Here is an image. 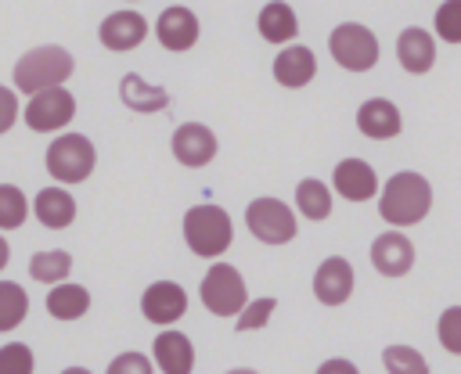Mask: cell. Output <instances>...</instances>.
Returning a JSON list of instances; mask_svg holds the SVG:
<instances>
[{
	"instance_id": "cell-1",
	"label": "cell",
	"mask_w": 461,
	"mask_h": 374,
	"mask_svg": "<svg viewBox=\"0 0 461 374\" xmlns=\"http://www.w3.org/2000/svg\"><path fill=\"white\" fill-rule=\"evenodd\" d=\"M432 209V187L421 173H396L378 198V216L393 227H411L421 223Z\"/></svg>"
},
{
	"instance_id": "cell-2",
	"label": "cell",
	"mask_w": 461,
	"mask_h": 374,
	"mask_svg": "<svg viewBox=\"0 0 461 374\" xmlns=\"http://www.w3.org/2000/svg\"><path fill=\"white\" fill-rule=\"evenodd\" d=\"M234 237V223L220 205H194L184 216V241L194 255L202 259H216L230 248Z\"/></svg>"
},
{
	"instance_id": "cell-3",
	"label": "cell",
	"mask_w": 461,
	"mask_h": 374,
	"mask_svg": "<svg viewBox=\"0 0 461 374\" xmlns=\"http://www.w3.org/2000/svg\"><path fill=\"white\" fill-rule=\"evenodd\" d=\"M72 68H76V61L65 47H32L14 65V86L25 90V94L61 86L72 76Z\"/></svg>"
},
{
	"instance_id": "cell-4",
	"label": "cell",
	"mask_w": 461,
	"mask_h": 374,
	"mask_svg": "<svg viewBox=\"0 0 461 374\" xmlns=\"http://www.w3.org/2000/svg\"><path fill=\"white\" fill-rule=\"evenodd\" d=\"M97 151L83 133H65L47 147V173L58 183H83L94 173Z\"/></svg>"
},
{
	"instance_id": "cell-5",
	"label": "cell",
	"mask_w": 461,
	"mask_h": 374,
	"mask_svg": "<svg viewBox=\"0 0 461 374\" xmlns=\"http://www.w3.org/2000/svg\"><path fill=\"white\" fill-rule=\"evenodd\" d=\"M249 302L245 280L230 263H212L202 277V306L212 316H238V309Z\"/></svg>"
},
{
	"instance_id": "cell-6",
	"label": "cell",
	"mask_w": 461,
	"mask_h": 374,
	"mask_svg": "<svg viewBox=\"0 0 461 374\" xmlns=\"http://www.w3.org/2000/svg\"><path fill=\"white\" fill-rule=\"evenodd\" d=\"M328 50H331V58H335L342 68H349V72H367V68L378 61V40H375V32H371L367 25H360V22H342V25H335V32L328 36Z\"/></svg>"
},
{
	"instance_id": "cell-7",
	"label": "cell",
	"mask_w": 461,
	"mask_h": 374,
	"mask_svg": "<svg viewBox=\"0 0 461 374\" xmlns=\"http://www.w3.org/2000/svg\"><path fill=\"white\" fill-rule=\"evenodd\" d=\"M72 115H76V97L61 86L36 90L25 104V126L36 129V133H54V129L68 126Z\"/></svg>"
},
{
	"instance_id": "cell-8",
	"label": "cell",
	"mask_w": 461,
	"mask_h": 374,
	"mask_svg": "<svg viewBox=\"0 0 461 374\" xmlns=\"http://www.w3.org/2000/svg\"><path fill=\"white\" fill-rule=\"evenodd\" d=\"M245 223L249 230L263 241V245H285L295 237V216L285 201L277 198H256L249 209H245Z\"/></svg>"
},
{
	"instance_id": "cell-9",
	"label": "cell",
	"mask_w": 461,
	"mask_h": 374,
	"mask_svg": "<svg viewBox=\"0 0 461 374\" xmlns=\"http://www.w3.org/2000/svg\"><path fill=\"white\" fill-rule=\"evenodd\" d=\"M173 158L180 162V165H187V169H198V165H205V162H212V155H216V137H212V129L209 126H202V122H184L176 133H173Z\"/></svg>"
},
{
	"instance_id": "cell-10",
	"label": "cell",
	"mask_w": 461,
	"mask_h": 374,
	"mask_svg": "<svg viewBox=\"0 0 461 374\" xmlns=\"http://www.w3.org/2000/svg\"><path fill=\"white\" fill-rule=\"evenodd\" d=\"M140 309H144V316L151 320V324H173V320H180L184 316V309H187V291L176 284V280H155L148 291H144V298H140Z\"/></svg>"
},
{
	"instance_id": "cell-11",
	"label": "cell",
	"mask_w": 461,
	"mask_h": 374,
	"mask_svg": "<svg viewBox=\"0 0 461 374\" xmlns=\"http://www.w3.org/2000/svg\"><path fill=\"white\" fill-rule=\"evenodd\" d=\"M371 266L385 277H403L414 266V245L407 241V234H378L371 245Z\"/></svg>"
},
{
	"instance_id": "cell-12",
	"label": "cell",
	"mask_w": 461,
	"mask_h": 374,
	"mask_svg": "<svg viewBox=\"0 0 461 374\" xmlns=\"http://www.w3.org/2000/svg\"><path fill=\"white\" fill-rule=\"evenodd\" d=\"M313 295L324 302V306H342L349 295H353V266L342 259V255H331L317 266L313 273Z\"/></svg>"
},
{
	"instance_id": "cell-13",
	"label": "cell",
	"mask_w": 461,
	"mask_h": 374,
	"mask_svg": "<svg viewBox=\"0 0 461 374\" xmlns=\"http://www.w3.org/2000/svg\"><path fill=\"white\" fill-rule=\"evenodd\" d=\"M97 36H101V43H104L108 50H133L137 43H144L148 22H144V14H137V11H115V14H108V18L101 22Z\"/></svg>"
},
{
	"instance_id": "cell-14",
	"label": "cell",
	"mask_w": 461,
	"mask_h": 374,
	"mask_svg": "<svg viewBox=\"0 0 461 374\" xmlns=\"http://www.w3.org/2000/svg\"><path fill=\"white\" fill-rule=\"evenodd\" d=\"M331 183H335V191H339L346 201H367V198H375V191H378V176H375V169H371L364 158H346V162H339L335 173H331Z\"/></svg>"
},
{
	"instance_id": "cell-15",
	"label": "cell",
	"mask_w": 461,
	"mask_h": 374,
	"mask_svg": "<svg viewBox=\"0 0 461 374\" xmlns=\"http://www.w3.org/2000/svg\"><path fill=\"white\" fill-rule=\"evenodd\" d=\"M155 36L166 50H191L198 40V18L187 7H166L155 22Z\"/></svg>"
},
{
	"instance_id": "cell-16",
	"label": "cell",
	"mask_w": 461,
	"mask_h": 374,
	"mask_svg": "<svg viewBox=\"0 0 461 374\" xmlns=\"http://www.w3.org/2000/svg\"><path fill=\"white\" fill-rule=\"evenodd\" d=\"M357 126H360V133L371 137V140H389V137L400 133L403 119H400V108H396L393 101H385V97H371V101L360 104V111H357Z\"/></svg>"
},
{
	"instance_id": "cell-17",
	"label": "cell",
	"mask_w": 461,
	"mask_h": 374,
	"mask_svg": "<svg viewBox=\"0 0 461 374\" xmlns=\"http://www.w3.org/2000/svg\"><path fill=\"white\" fill-rule=\"evenodd\" d=\"M313 72H317V58H313V50L310 47H285L277 58H274V79L281 83V86H288V90H299V86H306L310 79H313Z\"/></svg>"
},
{
	"instance_id": "cell-18",
	"label": "cell",
	"mask_w": 461,
	"mask_h": 374,
	"mask_svg": "<svg viewBox=\"0 0 461 374\" xmlns=\"http://www.w3.org/2000/svg\"><path fill=\"white\" fill-rule=\"evenodd\" d=\"M396 61L407 68V72H429L432 68V61H436V43H432V36L425 32V29H418V25H411V29H403L400 36H396Z\"/></svg>"
},
{
	"instance_id": "cell-19",
	"label": "cell",
	"mask_w": 461,
	"mask_h": 374,
	"mask_svg": "<svg viewBox=\"0 0 461 374\" xmlns=\"http://www.w3.org/2000/svg\"><path fill=\"white\" fill-rule=\"evenodd\" d=\"M155 363L162 367V374H191L194 367V349H191V338L180 334V331H162L155 338Z\"/></svg>"
},
{
	"instance_id": "cell-20",
	"label": "cell",
	"mask_w": 461,
	"mask_h": 374,
	"mask_svg": "<svg viewBox=\"0 0 461 374\" xmlns=\"http://www.w3.org/2000/svg\"><path fill=\"white\" fill-rule=\"evenodd\" d=\"M32 212H36V219H40L47 230H61V227H68V223L76 219V201H72V194L61 191V187H43V191L36 194V201H32Z\"/></svg>"
},
{
	"instance_id": "cell-21",
	"label": "cell",
	"mask_w": 461,
	"mask_h": 374,
	"mask_svg": "<svg viewBox=\"0 0 461 374\" xmlns=\"http://www.w3.org/2000/svg\"><path fill=\"white\" fill-rule=\"evenodd\" d=\"M119 97H122V104L130 108V111H162L166 104H169V94L162 90V86H151V83H144V76H137V72H126L122 76V83H119Z\"/></svg>"
},
{
	"instance_id": "cell-22",
	"label": "cell",
	"mask_w": 461,
	"mask_h": 374,
	"mask_svg": "<svg viewBox=\"0 0 461 374\" xmlns=\"http://www.w3.org/2000/svg\"><path fill=\"white\" fill-rule=\"evenodd\" d=\"M86 309H90V291L86 288L65 284V280L50 284V291H47V313L54 320H79Z\"/></svg>"
},
{
	"instance_id": "cell-23",
	"label": "cell",
	"mask_w": 461,
	"mask_h": 374,
	"mask_svg": "<svg viewBox=\"0 0 461 374\" xmlns=\"http://www.w3.org/2000/svg\"><path fill=\"white\" fill-rule=\"evenodd\" d=\"M259 32L263 40L270 43H288L295 32H299V22H295V11L281 0H270L263 11H259Z\"/></svg>"
},
{
	"instance_id": "cell-24",
	"label": "cell",
	"mask_w": 461,
	"mask_h": 374,
	"mask_svg": "<svg viewBox=\"0 0 461 374\" xmlns=\"http://www.w3.org/2000/svg\"><path fill=\"white\" fill-rule=\"evenodd\" d=\"M68 270H72V255L58 252V248L54 252H36L29 259V277L40 280V284H58V280L68 277Z\"/></svg>"
},
{
	"instance_id": "cell-25",
	"label": "cell",
	"mask_w": 461,
	"mask_h": 374,
	"mask_svg": "<svg viewBox=\"0 0 461 374\" xmlns=\"http://www.w3.org/2000/svg\"><path fill=\"white\" fill-rule=\"evenodd\" d=\"M295 205L306 219H328L331 212V191L321 183V180H303L295 187Z\"/></svg>"
},
{
	"instance_id": "cell-26",
	"label": "cell",
	"mask_w": 461,
	"mask_h": 374,
	"mask_svg": "<svg viewBox=\"0 0 461 374\" xmlns=\"http://www.w3.org/2000/svg\"><path fill=\"white\" fill-rule=\"evenodd\" d=\"M29 313V295L14 280H0V331H11L25 320Z\"/></svg>"
},
{
	"instance_id": "cell-27",
	"label": "cell",
	"mask_w": 461,
	"mask_h": 374,
	"mask_svg": "<svg viewBox=\"0 0 461 374\" xmlns=\"http://www.w3.org/2000/svg\"><path fill=\"white\" fill-rule=\"evenodd\" d=\"M382 363H385L389 374H429L425 356L418 349H411V345H389L382 352Z\"/></svg>"
},
{
	"instance_id": "cell-28",
	"label": "cell",
	"mask_w": 461,
	"mask_h": 374,
	"mask_svg": "<svg viewBox=\"0 0 461 374\" xmlns=\"http://www.w3.org/2000/svg\"><path fill=\"white\" fill-rule=\"evenodd\" d=\"M29 216V201L14 183H0V230L22 227Z\"/></svg>"
},
{
	"instance_id": "cell-29",
	"label": "cell",
	"mask_w": 461,
	"mask_h": 374,
	"mask_svg": "<svg viewBox=\"0 0 461 374\" xmlns=\"http://www.w3.org/2000/svg\"><path fill=\"white\" fill-rule=\"evenodd\" d=\"M0 374H32V349L11 342L0 349Z\"/></svg>"
},
{
	"instance_id": "cell-30",
	"label": "cell",
	"mask_w": 461,
	"mask_h": 374,
	"mask_svg": "<svg viewBox=\"0 0 461 374\" xmlns=\"http://www.w3.org/2000/svg\"><path fill=\"white\" fill-rule=\"evenodd\" d=\"M274 298H256V302H245L241 309H238V331H256V327H263L267 320H270V313H274Z\"/></svg>"
},
{
	"instance_id": "cell-31",
	"label": "cell",
	"mask_w": 461,
	"mask_h": 374,
	"mask_svg": "<svg viewBox=\"0 0 461 374\" xmlns=\"http://www.w3.org/2000/svg\"><path fill=\"white\" fill-rule=\"evenodd\" d=\"M436 32L447 40V43H457L461 40V0H447L436 14Z\"/></svg>"
},
{
	"instance_id": "cell-32",
	"label": "cell",
	"mask_w": 461,
	"mask_h": 374,
	"mask_svg": "<svg viewBox=\"0 0 461 374\" xmlns=\"http://www.w3.org/2000/svg\"><path fill=\"white\" fill-rule=\"evenodd\" d=\"M439 342L447 352H461V306H450L439 320Z\"/></svg>"
},
{
	"instance_id": "cell-33",
	"label": "cell",
	"mask_w": 461,
	"mask_h": 374,
	"mask_svg": "<svg viewBox=\"0 0 461 374\" xmlns=\"http://www.w3.org/2000/svg\"><path fill=\"white\" fill-rule=\"evenodd\" d=\"M108 374H151V360L144 352H122L108 363Z\"/></svg>"
},
{
	"instance_id": "cell-34",
	"label": "cell",
	"mask_w": 461,
	"mask_h": 374,
	"mask_svg": "<svg viewBox=\"0 0 461 374\" xmlns=\"http://www.w3.org/2000/svg\"><path fill=\"white\" fill-rule=\"evenodd\" d=\"M14 119H18V97H14V90L0 86V133H7L14 126Z\"/></svg>"
},
{
	"instance_id": "cell-35",
	"label": "cell",
	"mask_w": 461,
	"mask_h": 374,
	"mask_svg": "<svg viewBox=\"0 0 461 374\" xmlns=\"http://www.w3.org/2000/svg\"><path fill=\"white\" fill-rule=\"evenodd\" d=\"M317 374H360V370H357V363H349V360H324V363L317 367Z\"/></svg>"
},
{
	"instance_id": "cell-36",
	"label": "cell",
	"mask_w": 461,
	"mask_h": 374,
	"mask_svg": "<svg viewBox=\"0 0 461 374\" xmlns=\"http://www.w3.org/2000/svg\"><path fill=\"white\" fill-rule=\"evenodd\" d=\"M7 259H11V248H7V241H4V234H0V270L7 266Z\"/></svg>"
},
{
	"instance_id": "cell-37",
	"label": "cell",
	"mask_w": 461,
	"mask_h": 374,
	"mask_svg": "<svg viewBox=\"0 0 461 374\" xmlns=\"http://www.w3.org/2000/svg\"><path fill=\"white\" fill-rule=\"evenodd\" d=\"M61 374H90V370H86V367H65Z\"/></svg>"
},
{
	"instance_id": "cell-38",
	"label": "cell",
	"mask_w": 461,
	"mask_h": 374,
	"mask_svg": "<svg viewBox=\"0 0 461 374\" xmlns=\"http://www.w3.org/2000/svg\"><path fill=\"white\" fill-rule=\"evenodd\" d=\"M227 374H256L252 367H234V370H227Z\"/></svg>"
}]
</instances>
